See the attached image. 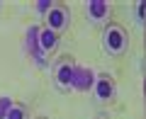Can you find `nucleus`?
I'll return each mask as SVG.
<instances>
[{
    "instance_id": "4",
    "label": "nucleus",
    "mask_w": 146,
    "mask_h": 119,
    "mask_svg": "<svg viewBox=\"0 0 146 119\" xmlns=\"http://www.w3.org/2000/svg\"><path fill=\"white\" fill-rule=\"evenodd\" d=\"M71 58H63L61 63L56 66V80L58 85H68V80H71Z\"/></svg>"
},
{
    "instance_id": "10",
    "label": "nucleus",
    "mask_w": 146,
    "mask_h": 119,
    "mask_svg": "<svg viewBox=\"0 0 146 119\" xmlns=\"http://www.w3.org/2000/svg\"><path fill=\"white\" fill-rule=\"evenodd\" d=\"M39 119H46V117H39Z\"/></svg>"
},
{
    "instance_id": "5",
    "label": "nucleus",
    "mask_w": 146,
    "mask_h": 119,
    "mask_svg": "<svg viewBox=\"0 0 146 119\" xmlns=\"http://www.w3.org/2000/svg\"><path fill=\"white\" fill-rule=\"evenodd\" d=\"M5 119H27V109L22 107V104H12V109L7 112Z\"/></svg>"
},
{
    "instance_id": "6",
    "label": "nucleus",
    "mask_w": 146,
    "mask_h": 119,
    "mask_svg": "<svg viewBox=\"0 0 146 119\" xmlns=\"http://www.w3.org/2000/svg\"><path fill=\"white\" fill-rule=\"evenodd\" d=\"M36 10H39V12H49V10H51V3H49V0H39Z\"/></svg>"
},
{
    "instance_id": "7",
    "label": "nucleus",
    "mask_w": 146,
    "mask_h": 119,
    "mask_svg": "<svg viewBox=\"0 0 146 119\" xmlns=\"http://www.w3.org/2000/svg\"><path fill=\"white\" fill-rule=\"evenodd\" d=\"M141 93H144V100H146V75H144V88H141Z\"/></svg>"
},
{
    "instance_id": "1",
    "label": "nucleus",
    "mask_w": 146,
    "mask_h": 119,
    "mask_svg": "<svg viewBox=\"0 0 146 119\" xmlns=\"http://www.w3.org/2000/svg\"><path fill=\"white\" fill-rule=\"evenodd\" d=\"M102 49L107 54H112V56L122 54L127 49V34L119 29V27L107 24V27H105V32H102Z\"/></svg>"
},
{
    "instance_id": "2",
    "label": "nucleus",
    "mask_w": 146,
    "mask_h": 119,
    "mask_svg": "<svg viewBox=\"0 0 146 119\" xmlns=\"http://www.w3.org/2000/svg\"><path fill=\"white\" fill-rule=\"evenodd\" d=\"M68 24V10L63 5H51V10L46 12V27L56 34V32H63Z\"/></svg>"
},
{
    "instance_id": "3",
    "label": "nucleus",
    "mask_w": 146,
    "mask_h": 119,
    "mask_svg": "<svg viewBox=\"0 0 146 119\" xmlns=\"http://www.w3.org/2000/svg\"><path fill=\"white\" fill-rule=\"evenodd\" d=\"M98 100H100V102H112V100H115V83H112V78H110V75H100Z\"/></svg>"
},
{
    "instance_id": "8",
    "label": "nucleus",
    "mask_w": 146,
    "mask_h": 119,
    "mask_svg": "<svg viewBox=\"0 0 146 119\" xmlns=\"http://www.w3.org/2000/svg\"><path fill=\"white\" fill-rule=\"evenodd\" d=\"M98 119H107V117H105V114H100V117H98Z\"/></svg>"
},
{
    "instance_id": "9",
    "label": "nucleus",
    "mask_w": 146,
    "mask_h": 119,
    "mask_svg": "<svg viewBox=\"0 0 146 119\" xmlns=\"http://www.w3.org/2000/svg\"><path fill=\"white\" fill-rule=\"evenodd\" d=\"M144 44H146V29H144Z\"/></svg>"
}]
</instances>
